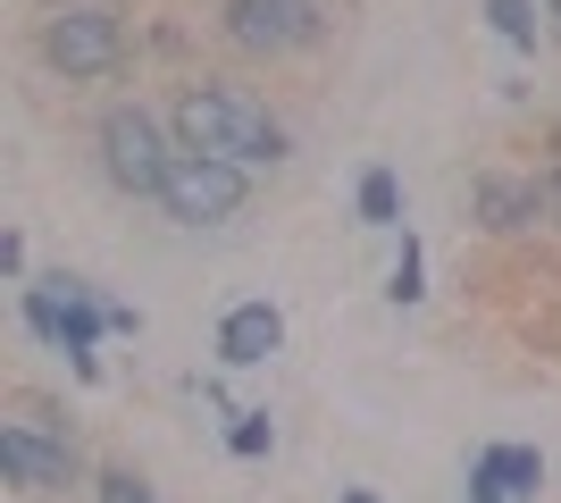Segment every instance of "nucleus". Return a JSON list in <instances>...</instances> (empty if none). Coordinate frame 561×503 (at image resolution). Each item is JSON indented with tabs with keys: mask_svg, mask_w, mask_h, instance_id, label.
I'll return each mask as SVG.
<instances>
[{
	"mask_svg": "<svg viewBox=\"0 0 561 503\" xmlns=\"http://www.w3.org/2000/svg\"><path fill=\"white\" fill-rule=\"evenodd\" d=\"M176 144L243 160V168H277L285 126L268 118V101H252L243 84H185V93H176Z\"/></svg>",
	"mask_w": 561,
	"mask_h": 503,
	"instance_id": "nucleus-1",
	"label": "nucleus"
},
{
	"mask_svg": "<svg viewBox=\"0 0 561 503\" xmlns=\"http://www.w3.org/2000/svg\"><path fill=\"white\" fill-rule=\"evenodd\" d=\"M126 59V18L117 0H59L43 18V68L84 84V76H110Z\"/></svg>",
	"mask_w": 561,
	"mask_h": 503,
	"instance_id": "nucleus-2",
	"label": "nucleus"
},
{
	"mask_svg": "<svg viewBox=\"0 0 561 503\" xmlns=\"http://www.w3.org/2000/svg\"><path fill=\"white\" fill-rule=\"evenodd\" d=\"M151 202H160L176 227H218V218H234L243 202H252V168L176 144V160H168V176H160V193H151Z\"/></svg>",
	"mask_w": 561,
	"mask_h": 503,
	"instance_id": "nucleus-3",
	"label": "nucleus"
},
{
	"mask_svg": "<svg viewBox=\"0 0 561 503\" xmlns=\"http://www.w3.org/2000/svg\"><path fill=\"white\" fill-rule=\"evenodd\" d=\"M168 160H176V144L160 135V118L142 110V101H117V110H101V168H110L117 193H160Z\"/></svg>",
	"mask_w": 561,
	"mask_h": 503,
	"instance_id": "nucleus-4",
	"label": "nucleus"
},
{
	"mask_svg": "<svg viewBox=\"0 0 561 503\" xmlns=\"http://www.w3.org/2000/svg\"><path fill=\"white\" fill-rule=\"evenodd\" d=\"M227 43L243 59H285V50H310L319 43V0H227Z\"/></svg>",
	"mask_w": 561,
	"mask_h": 503,
	"instance_id": "nucleus-5",
	"label": "nucleus"
},
{
	"mask_svg": "<svg viewBox=\"0 0 561 503\" xmlns=\"http://www.w3.org/2000/svg\"><path fill=\"white\" fill-rule=\"evenodd\" d=\"M0 470H9V487H25V495H68L76 487V445L50 436V428L9 420V428H0Z\"/></svg>",
	"mask_w": 561,
	"mask_h": 503,
	"instance_id": "nucleus-6",
	"label": "nucleus"
},
{
	"mask_svg": "<svg viewBox=\"0 0 561 503\" xmlns=\"http://www.w3.org/2000/svg\"><path fill=\"white\" fill-rule=\"evenodd\" d=\"M545 210H553V202H545V176H478V185H469V218H478L486 236H528Z\"/></svg>",
	"mask_w": 561,
	"mask_h": 503,
	"instance_id": "nucleus-7",
	"label": "nucleus"
},
{
	"mask_svg": "<svg viewBox=\"0 0 561 503\" xmlns=\"http://www.w3.org/2000/svg\"><path fill=\"white\" fill-rule=\"evenodd\" d=\"M545 487V454L537 445H486L469 470V503H519Z\"/></svg>",
	"mask_w": 561,
	"mask_h": 503,
	"instance_id": "nucleus-8",
	"label": "nucleus"
},
{
	"mask_svg": "<svg viewBox=\"0 0 561 503\" xmlns=\"http://www.w3.org/2000/svg\"><path fill=\"white\" fill-rule=\"evenodd\" d=\"M277 344H285V311L277 302H234V311L218 319V361H227V369H260Z\"/></svg>",
	"mask_w": 561,
	"mask_h": 503,
	"instance_id": "nucleus-9",
	"label": "nucleus"
},
{
	"mask_svg": "<svg viewBox=\"0 0 561 503\" xmlns=\"http://www.w3.org/2000/svg\"><path fill=\"white\" fill-rule=\"evenodd\" d=\"M50 286H59V353L76 361V378L93 386V378H101V369H93V344H101V328H110V311L93 302V286H84V277H50Z\"/></svg>",
	"mask_w": 561,
	"mask_h": 503,
	"instance_id": "nucleus-10",
	"label": "nucleus"
},
{
	"mask_svg": "<svg viewBox=\"0 0 561 503\" xmlns=\"http://www.w3.org/2000/svg\"><path fill=\"white\" fill-rule=\"evenodd\" d=\"M394 218H402L394 168H369V176H360V227H394Z\"/></svg>",
	"mask_w": 561,
	"mask_h": 503,
	"instance_id": "nucleus-11",
	"label": "nucleus"
},
{
	"mask_svg": "<svg viewBox=\"0 0 561 503\" xmlns=\"http://www.w3.org/2000/svg\"><path fill=\"white\" fill-rule=\"evenodd\" d=\"M486 18L512 50H537V9H528V0H486Z\"/></svg>",
	"mask_w": 561,
	"mask_h": 503,
	"instance_id": "nucleus-12",
	"label": "nucleus"
},
{
	"mask_svg": "<svg viewBox=\"0 0 561 503\" xmlns=\"http://www.w3.org/2000/svg\"><path fill=\"white\" fill-rule=\"evenodd\" d=\"M18 311H25V328L43 335V344H59V286H25Z\"/></svg>",
	"mask_w": 561,
	"mask_h": 503,
	"instance_id": "nucleus-13",
	"label": "nucleus"
},
{
	"mask_svg": "<svg viewBox=\"0 0 561 503\" xmlns=\"http://www.w3.org/2000/svg\"><path fill=\"white\" fill-rule=\"evenodd\" d=\"M93 495H101V503H160L151 487L135 479V470H126V461H110V470H101V479H93Z\"/></svg>",
	"mask_w": 561,
	"mask_h": 503,
	"instance_id": "nucleus-14",
	"label": "nucleus"
},
{
	"mask_svg": "<svg viewBox=\"0 0 561 503\" xmlns=\"http://www.w3.org/2000/svg\"><path fill=\"white\" fill-rule=\"evenodd\" d=\"M227 445H234V454H243V461H260V454H268V445H277V428H268V411H243V420H234V428H227Z\"/></svg>",
	"mask_w": 561,
	"mask_h": 503,
	"instance_id": "nucleus-15",
	"label": "nucleus"
},
{
	"mask_svg": "<svg viewBox=\"0 0 561 503\" xmlns=\"http://www.w3.org/2000/svg\"><path fill=\"white\" fill-rule=\"evenodd\" d=\"M420 268H427V261H420V243L402 236V252H394V277H386V294H394V302H420V294H427V286H420Z\"/></svg>",
	"mask_w": 561,
	"mask_h": 503,
	"instance_id": "nucleus-16",
	"label": "nucleus"
},
{
	"mask_svg": "<svg viewBox=\"0 0 561 503\" xmlns=\"http://www.w3.org/2000/svg\"><path fill=\"white\" fill-rule=\"evenodd\" d=\"M344 503H377V495H369V487H352V495H344Z\"/></svg>",
	"mask_w": 561,
	"mask_h": 503,
	"instance_id": "nucleus-17",
	"label": "nucleus"
},
{
	"mask_svg": "<svg viewBox=\"0 0 561 503\" xmlns=\"http://www.w3.org/2000/svg\"><path fill=\"white\" fill-rule=\"evenodd\" d=\"M545 202H553V210H561V176H553V185H545Z\"/></svg>",
	"mask_w": 561,
	"mask_h": 503,
	"instance_id": "nucleus-18",
	"label": "nucleus"
},
{
	"mask_svg": "<svg viewBox=\"0 0 561 503\" xmlns=\"http://www.w3.org/2000/svg\"><path fill=\"white\" fill-rule=\"evenodd\" d=\"M545 9H553V18H561V0H545Z\"/></svg>",
	"mask_w": 561,
	"mask_h": 503,
	"instance_id": "nucleus-19",
	"label": "nucleus"
}]
</instances>
